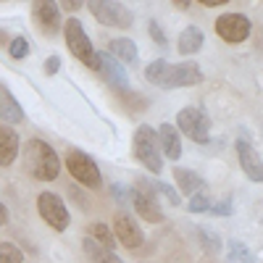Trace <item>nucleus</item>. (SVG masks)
Returning a JSON list of instances; mask_svg holds the SVG:
<instances>
[{
    "instance_id": "nucleus-1",
    "label": "nucleus",
    "mask_w": 263,
    "mask_h": 263,
    "mask_svg": "<svg viewBox=\"0 0 263 263\" xmlns=\"http://www.w3.org/2000/svg\"><path fill=\"white\" fill-rule=\"evenodd\" d=\"M145 77H147L150 84H158V87H163V90L192 87V84H200V82H203V71H200V66H197V63L187 61V63L174 66V63H168V61H163V58L147 63Z\"/></svg>"
},
{
    "instance_id": "nucleus-2",
    "label": "nucleus",
    "mask_w": 263,
    "mask_h": 263,
    "mask_svg": "<svg viewBox=\"0 0 263 263\" xmlns=\"http://www.w3.org/2000/svg\"><path fill=\"white\" fill-rule=\"evenodd\" d=\"M24 156H27L32 177L40 179V182H53L58 174H61V158L55 156V150L48 142L29 140L24 145Z\"/></svg>"
},
{
    "instance_id": "nucleus-3",
    "label": "nucleus",
    "mask_w": 263,
    "mask_h": 263,
    "mask_svg": "<svg viewBox=\"0 0 263 263\" xmlns=\"http://www.w3.org/2000/svg\"><path fill=\"white\" fill-rule=\"evenodd\" d=\"M63 34H66V45H69V50L74 53V58H79V61L87 66V69L100 71V53L92 48V42H90V37H87V32H84V27H82V21H79L77 16L66 18Z\"/></svg>"
},
{
    "instance_id": "nucleus-4",
    "label": "nucleus",
    "mask_w": 263,
    "mask_h": 263,
    "mask_svg": "<svg viewBox=\"0 0 263 263\" xmlns=\"http://www.w3.org/2000/svg\"><path fill=\"white\" fill-rule=\"evenodd\" d=\"M135 158L153 174L163 171V161H161V145H158V135L156 129H150L147 124H142L135 132Z\"/></svg>"
},
{
    "instance_id": "nucleus-5",
    "label": "nucleus",
    "mask_w": 263,
    "mask_h": 263,
    "mask_svg": "<svg viewBox=\"0 0 263 263\" xmlns=\"http://www.w3.org/2000/svg\"><path fill=\"white\" fill-rule=\"evenodd\" d=\"M132 203H135V208H137V216L145 218V221H150V224L163 221V211L158 205L156 184H150L145 179H137L135 190H132Z\"/></svg>"
},
{
    "instance_id": "nucleus-6",
    "label": "nucleus",
    "mask_w": 263,
    "mask_h": 263,
    "mask_svg": "<svg viewBox=\"0 0 263 263\" xmlns=\"http://www.w3.org/2000/svg\"><path fill=\"white\" fill-rule=\"evenodd\" d=\"M66 168H69V174L79 184H84V187H95L98 190L103 184L98 163L87 156V153H82V150H69V153H66Z\"/></svg>"
},
{
    "instance_id": "nucleus-7",
    "label": "nucleus",
    "mask_w": 263,
    "mask_h": 263,
    "mask_svg": "<svg viewBox=\"0 0 263 263\" xmlns=\"http://www.w3.org/2000/svg\"><path fill=\"white\" fill-rule=\"evenodd\" d=\"M37 211L42 216V221H45L48 227H53L55 232H63L66 227H69V221H71L63 200L58 195H53V192H42L37 197Z\"/></svg>"
},
{
    "instance_id": "nucleus-8",
    "label": "nucleus",
    "mask_w": 263,
    "mask_h": 263,
    "mask_svg": "<svg viewBox=\"0 0 263 263\" xmlns=\"http://www.w3.org/2000/svg\"><path fill=\"white\" fill-rule=\"evenodd\" d=\"M250 29H253V24L245 13H224L216 18V34L227 42H232V45L245 42L250 37Z\"/></svg>"
},
{
    "instance_id": "nucleus-9",
    "label": "nucleus",
    "mask_w": 263,
    "mask_h": 263,
    "mask_svg": "<svg viewBox=\"0 0 263 263\" xmlns=\"http://www.w3.org/2000/svg\"><path fill=\"white\" fill-rule=\"evenodd\" d=\"M179 129L195 142L205 145L211 140V119L200 108H182L179 111Z\"/></svg>"
},
{
    "instance_id": "nucleus-10",
    "label": "nucleus",
    "mask_w": 263,
    "mask_h": 263,
    "mask_svg": "<svg viewBox=\"0 0 263 263\" xmlns=\"http://www.w3.org/2000/svg\"><path fill=\"white\" fill-rule=\"evenodd\" d=\"M90 11L92 16L105 27H119V29H126L132 27V11L121 3H108V0H92L90 3Z\"/></svg>"
},
{
    "instance_id": "nucleus-11",
    "label": "nucleus",
    "mask_w": 263,
    "mask_h": 263,
    "mask_svg": "<svg viewBox=\"0 0 263 263\" xmlns=\"http://www.w3.org/2000/svg\"><path fill=\"white\" fill-rule=\"evenodd\" d=\"M114 234H116V239L124 245V248H129V250H135V248H140L142 245V229L137 227V221L132 218L129 213H116V218H114Z\"/></svg>"
},
{
    "instance_id": "nucleus-12",
    "label": "nucleus",
    "mask_w": 263,
    "mask_h": 263,
    "mask_svg": "<svg viewBox=\"0 0 263 263\" xmlns=\"http://www.w3.org/2000/svg\"><path fill=\"white\" fill-rule=\"evenodd\" d=\"M237 158H239V166L248 174L250 182H263V158L255 153V147L245 140H237Z\"/></svg>"
},
{
    "instance_id": "nucleus-13",
    "label": "nucleus",
    "mask_w": 263,
    "mask_h": 263,
    "mask_svg": "<svg viewBox=\"0 0 263 263\" xmlns=\"http://www.w3.org/2000/svg\"><path fill=\"white\" fill-rule=\"evenodd\" d=\"M100 71L105 74L108 84H114L116 90H129V79H126L124 66L111 53H100Z\"/></svg>"
},
{
    "instance_id": "nucleus-14",
    "label": "nucleus",
    "mask_w": 263,
    "mask_h": 263,
    "mask_svg": "<svg viewBox=\"0 0 263 263\" xmlns=\"http://www.w3.org/2000/svg\"><path fill=\"white\" fill-rule=\"evenodd\" d=\"M156 135H158V145L163 147L166 158L179 161V158H182V140H179L177 126H171V124H161Z\"/></svg>"
},
{
    "instance_id": "nucleus-15",
    "label": "nucleus",
    "mask_w": 263,
    "mask_h": 263,
    "mask_svg": "<svg viewBox=\"0 0 263 263\" xmlns=\"http://www.w3.org/2000/svg\"><path fill=\"white\" fill-rule=\"evenodd\" d=\"M34 11V18L40 21V27L45 29L48 34H53L61 24V11H58V3H34L32 6Z\"/></svg>"
},
{
    "instance_id": "nucleus-16",
    "label": "nucleus",
    "mask_w": 263,
    "mask_h": 263,
    "mask_svg": "<svg viewBox=\"0 0 263 263\" xmlns=\"http://www.w3.org/2000/svg\"><path fill=\"white\" fill-rule=\"evenodd\" d=\"M18 156V135L11 126H0V166H11Z\"/></svg>"
},
{
    "instance_id": "nucleus-17",
    "label": "nucleus",
    "mask_w": 263,
    "mask_h": 263,
    "mask_svg": "<svg viewBox=\"0 0 263 263\" xmlns=\"http://www.w3.org/2000/svg\"><path fill=\"white\" fill-rule=\"evenodd\" d=\"M174 179H177V187L184 192V195H197V192H203L205 190V182L197 177L195 171L190 168H174Z\"/></svg>"
},
{
    "instance_id": "nucleus-18",
    "label": "nucleus",
    "mask_w": 263,
    "mask_h": 263,
    "mask_svg": "<svg viewBox=\"0 0 263 263\" xmlns=\"http://www.w3.org/2000/svg\"><path fill=\"white\" fill-rule=\"evenodd\" d=\"M0 119H3V121H11V124H18L21 119H24L21 105L16 103V98L6 90L3 84H0Z\"/></svg>"
},
{
    "instance_id": "nucleus-19",
    "label": "nucleus",
    "mask_w": 263,
    "mask_h": 263,
    "mask_svg": "<svg viewBox=\"0 0 263 263\" xmlns=\"http://www.w3.org/2000/svg\"><path fill=\"white\" fill-rule=\"evenodd\" d=\"M108 50H111V55L116 61H124V63H137L140 61V53H137V45L126 37H116L111 40V45H108Z\"/></svg>"
},
{
    "instance_id": "nucleus-20",
    "label": "nucleus",
    "mask_w": 263,
    "mask_h": 263,
    "mask_svg": "<svg viewBox=\"0 0 263 263\" xmlns=\"http://www.w3.org/2000/svg\"><path fill=\"white\" fill-rule=\"evenodd\" d=\"M82 248H84V255L90 258V263H121V258L114 250H105L103 245L95 242L92 237H84Z\"/></svg>"
},
{
    "instance_id": "nucleus-21",
    "label": "nucleus",
    "mask_w": 263,
    "mask_h": 263,
    "mask_svg": "<svg viewBox=\"0 0 263 263\" xmlns=\"http://www.w3.org/2000/svg\"><path fill=\"white\" fill-rule=\"evenodd\" d=\"M203 42H205V34H203V29L200 27H187L182 34H179V53H184V55H192V53H197L203 48Z\"/></svg>"
},
{
    "instance_id": "nucleus-22",
    "label": "nucleus",
    "mask_w": 263,
    "mask_h": 263,
    "mask_svg": "<svg viewBox=\"0 0 263 263\" xmlns=\"http://www.w3.org/2000/svg\"><path fill=\"white\" fill-rule=\"evenodd\" d=\"M90 237L95 239L98 245H103L105 250H114V245H116V237L108 232L105 224H92V227H90Z\"/></svg>"
},
{
    "instance_id": "nucleus-23",
    "label": "nucleus",
    "mask_w": 263,
    "mask_h": 263,
    "mask_svg": "<svg viewBox=\"0 0 263 263\" xmlns=\"http://www.w3.org/2000/svg\"><path fill=\"white\" fill-rule=\"evenodd\" d=\"M0 263H24V253L13 242H0Z\"/></svg>"
},
{
    "instance_id": "nucleus-24",
    "label": "nucleus",
    "mask_w": 263,
    "mask_h": 263,
    "mask_svg": "<svg viewBox=\"0 0 263 263\" xmlns=\"http://www.w3.org/2000/svg\"><path fill=\"white\" fill-rule=\"evenodd\" d=\"M187 211H190V213H203V211H211V197H208L205 192L192 195V200L187 203Z\"/></svg>"
},
{
    "instance_id": "nucleus-25",
    "label": "nucleus",
    "mask_w": 263,
    "mask_h": 263,
    "mask_svg": "<svg viewBox=\"0 0 263 263\" xmlns=\"http://www.w3.org/2000/svg\"><path fill=\"white\" fill-rule=\"evenodd\" d=\"M8 53H11V58H24V55L29 53V42H27L24 37H16V40H11Z\"/></svg>"
},
{
    "instance_id": "nucleus-26",
    "label": "nucleus",
    "mask_w": 263,
    "mask_h": 263,
    "mask_svg": "<svg viewBox=\"0 0 263 263\" xmlns=\"http://www.w3.org/2000/svg\"><path fill=\"white\" fill-rule=\"evenodd\" d=\"M229 248H232V255H229V263H250V253L239 245V242H229Z\"/></svg>"
},
{
    "instance_id": "nucleus-27",
    "label": "nucleus",
    "mask_w": 263,
    "mask_h": 263,
    "mask_svg": "<svg viewBox=\"0 0 263 263\" xmlns=\"http://www.w3.org/2000/svg\"><path fill=\"white\" fill-rule=\"evenodd\" d=\"M150 37H153V40H156V42H158V45H161V48L166 45V34H163V29H161V27L156 24V21H150Z\"/></svg>"
},
{
    "instance_id": "nucleus-28",
    "label": "nucleus",
    "mask_w": 263,
    "mask_h": 263,
    "mask_svg": "<svg viewBox=\"0 0 263 263\" xmlns=\"http://www.w3.org/2000/svg\"><path fill=\"white\" fill-rule=\"evenodd\" d=\"M58 69H61V58H58V55H50V58L45 61V74H50V77H53Z\"/></svg>"
},
{
    "instance_id": "nucleus-29",
    "label": "nucleus",
    "mask_w": 263,
    "mask_h": 263,
    "mask_svg": "<svg viewBox=\"0 0 263 263\" xmlns=\"http://www.w3.org/2000/svg\"><path fill=\"white\" fill-rule=\"evenodd\" d=\"M156 192H163V195L168 197V203H179V197L174 195V190H171V187H166V184H156Z\"/></svg>"
},
{
    "instance_id": "nucleus-30",
    "label": "nucleus",
    "mask_w": 263,
    "mask_h": 263,
    "mask_svg": "<svg viewBox=\"0 0 263 263\" xmlns=\"http://www.w3.org/2000/svg\"><path fill=\"white\" fill-rule=\"evenodd\" d=\"M211 211H213V213H224V216H227V213H232V205H229V203H218V205H211Z\"/></svg>"
},
{
    "instance_id": "nucleus-31",
    "label": "nucleus",
    "mask_w": 263,
    "mask_h": 263,
    "mask_svg": "<svg viewBox=\"0 0 263 263\" xmlns=\"http://www.w3.org/2000/svg\"><path fill=\"white\" fill-rule=\"evenodd\" d=\"M6 221H8V208H6L3 203H0V227H3Z\"/></svg>"
},
{
    "instance_id": "nucleus-32",
    "label": "nucleus",
    "mask_w": 263,
    "mask_h": 263,
    "mask_svg": "<svg viewBox=\"0 0 263 263\" xmlns=\"http://www.w3.org/2000/svg\"><path fill=\"white\" fill-rule=\"evenodd\" d=\"M227 0H203V6H211V8H216V6H224Z\"/></svg>"
}]
</instances>
